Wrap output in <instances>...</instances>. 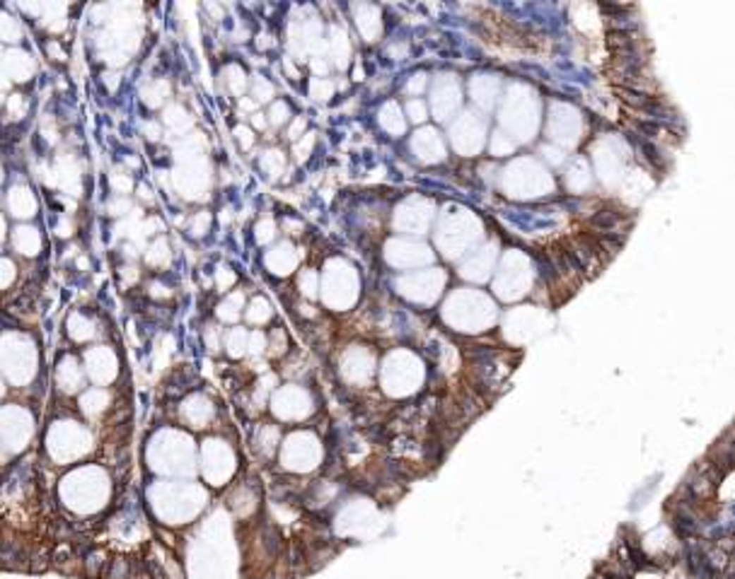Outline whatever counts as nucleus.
I'll list each match as a JSON object with an SVG mask.
<instances>
[{
    "instance_id": "obj_3",
    "label": "nucleus",
    "mask_w": 735,
    "mask_h": 579,
    "mask_svg": "<svg viewBox=\"0 0 735 579\" xmlns=\"http://www.w3.org/2000/svg\"><path fill=\"white\" fill-rule=\"evenodd\" d=\"M303 126H305V121H303V118H298V121H296V126H291V140L300 138V135H298V133H300V130H303Z\"/></svg>"
},
{
    "instance_id": "obj_2",
    "label": "nucleus",
    "mask_w": 735,
    "mask_h": 579,
    "mask_svg": "<svg viewBox=\"0 0 735 579\" xmlns=\"http://www.w3.org/2000/svg\"><path fill=\"white\" fill-rule=\"evenodd\" d=\"M235 133H237V138H240V143L245 145V147H250V145H252V133H250V130H247V128H242V126H240V128L235 130Z\"/></svg>"
},
{
    "instance_id": "obj_1",
    "label": "nucleus",
    "mask_w": 735,
    "mask_h": 579,
    "mask_svg": "<svg viewBox=\"0 0 735 579\" xmlns=\"http://www.w3.org/2000/svg\"><path fill=\"white\" fill-rule=\"evenodd\" d=\"M107 577H109V579H131V563H128V560H123V558L111 560Z\"/></svg>"
},
{
    "instance_id": "obj_4",
    "label": "nucleus",
    "mask_w": 735,
    "mask_h": 579,
    "mask_svg": "<svg viewBox=\"0 0 735 579\" xmlns=\"http://www.w3.org/2000/svg\"><path fill=\"white\" fill-rule=\"evenodd\" d=\"M252 123H254L257 128H267V121H264L262 113H252Z\"/></svg>"
}]
</instances>
